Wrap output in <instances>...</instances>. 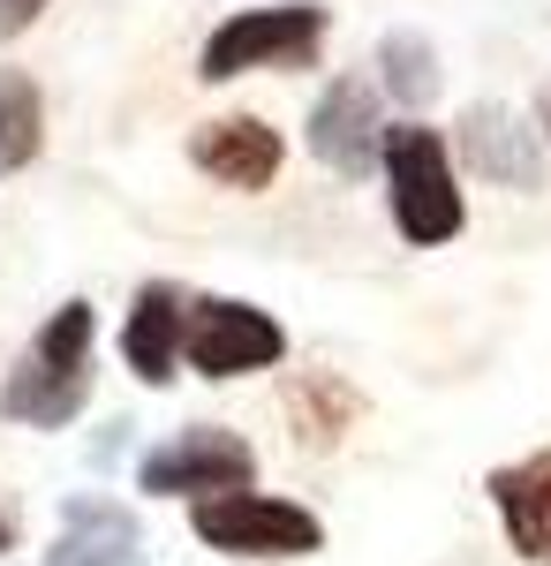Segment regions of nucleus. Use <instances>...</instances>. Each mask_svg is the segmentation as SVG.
I'll list each match as a JSON object with an SVG mask.
<instances>
[{
    "mask_svg": "<svg viewBox=\"0 0 551 566\" xmlns=\"http://www.w3.org/2000/svg\"><path fill=\"white\" fill-rule=\"evenodd\" d=\"M91 333H98L91 303H61V310H53L39 333H31L23 363L8 370V386H0V416H8V423H31V431H61V423H76L84 400H91Z\"/></svg>",
    "mask_w": 551,
    "mask_h": 566,
    "instance_id": "1",
    "label": "nucleus"
},
{
    "mask_svg": "<svg viewBox=\"0 0 551 566\" xmlns=\"http://www.w3.org/2000/svg\"><path fill=\"white\" fill-rule=\"evenodd\" d=\"M385 181H393V227L430 250V242H454L461 234V181H454V151L438 144V129L424 122H393L385 129V151H378Z\"/></svg>",
    "mask_w": 551,
    "mask_h": 566,
    "instance_id": "2",
    "label": "nucleus"
},
{
    "mask_svg": "<svg viewBox=\"0 0 551 566\" xmlns=\"http://www.w3.org/2000/svg\"><path fill=\"white\" fill-rule=\"evenodd\" d=\"M333 31V15L310 0H288V8H250V15H227L212 39H205V61H197V76L205 84H235V76H250V69H302V61H318V45Z\"/></svg>",
    "mask_w": 551,
    "mask_h": 566,
    "instance_id": "3",
    "label": "nucleus"
},
{
    "mask_svg": "<svg viewBox=\"0 0 551 566\" xmlns=\"http://www.w3.org/2000/svg\"><path fill=\"white\" fill-rule=\"evenodd\" d=\"M189 528L227 552V559H302L325 544V522L295 499H264V491H219L189 506Z\"/></svg>",
    "mask_w": 551,
    "mask_h": 566,
    "instance_id": "4",
    "label": "nucleus"
},
{
    "mask_svg": "<svg viewBox=\"0 0 551 566\" xmlns=\"http://www.w3.org/2000/svg\"><path fill=\"white\" fill-rule=\"evenodd\" d=\"M250 483H257L250 438L219 431V423H189L136 461V491H152V499H219V491H250Z\"/></svg>",
    "mask_w": 551,
    "mask_h": 566,
    "instance_id": "5",
    "label": "nucleus"
},
{
    "mask_svg": "<svg viewBox=\"0 0 551 566\" xmlns=\"http://www.w3.org/2000/svg\"><path fill=\"white\" fill-rule=\"evenodd\" d=\"M181 355H189L197 378H242V370H272L288 355V333H280V317H264L257 303L197 295L189 325H181Z\"/></svg>",
    "mask_w": 551,
    "mask_h": 566,
    "instance_id": "6",
    "label": "nucleus"
},
{
    "mask_svg": "<svg viewBox=\"0 0 551 566\" xmlns=\"http://www.w3.org/2000/svg\"><path fill=\"white\" fill-rule=\"evenodd\" d=\"M310 151L333 167V175L363 181L385 151V122H378V91L363 76H333L325 98L310 106Z\"/></svg>",
    "mask_w": 551,
    "mask_h": 566,
    "instance_id": "7",
    "label": "nucleus"
},
{
    "mask_svg": "<svg viewBox=\"0 0 551 566\" xmlns=\"http://www.w3.org/2000/svg\"><path fill=\"white\" fill-rule=\"evenodd\" d=\"M45 566H144V528L122 499H69L61 506V528L45 544Z\"/></svg>",
    "mask_w": 551,
    "mask_h": 566,
    "instance_id": "8",
    "label": "nucleus"
},
{
    "mask_svg": "<svg viewBox=\"0 0 551 566\" xmlns=\"http://www.w3.org/2000/svg\"><path fill=\"white\" fill-rule=\"evenodd\" d=\"M189 159H197V175L227 181V189H272L288 144L257 114H219V122H205V129L189 136Z\"/></svg>",
    "mask_w": 551,
    "mask_h": 566,
    "instance_id": "9",
    "label": "nucleus"
},
{
    "mask_svg": "<svg viewBox=\"0 0 551 566\" xmlns=\"http://www.w3.org/2000/svg\"><path fill=\"white\" fill-rule=\"evenodd\" d=\"M181 325H189V295L174 280H144L136 303L122 317V363L144 386H167L174 363H181Z\"/></svg>",
    "mask_w": 551,
    "mask_h": 566,
    "instance_id": "10",
    "label": "nucleus"
},
{
    "mask_svg": "<svg viewBox=\"0 0 551 566\" xmlns=\"http://www.w3.org/2000/svg\"><path fill=\"white\" fill-rule=\"evenodd\" d=\"M461 159L476 175L507 181V189H537L544 181V136L521 129L513 106H468L461 114Z\"/></svg>",
    "mask_w": 551,
    "mask_h": 566,
    "instance_id": "11",
    "label": "nucleus"
},
{
    "mask_svg": "<svg viewBox=\"0 0 551 566\" xmlns=\"http://www.w3.org/2000/svg\"><path fill=\"white\" fill-rule=\"evenodd\" d=\"M491 506H499L507 544L521 559H551V446L491 469Z\"/></svg>",
    "mask_w": 551,
    "mask_h": 566,
    "instance_id": "12",
    "label": "nucleus"
},
{
    "mask_svg": "<svg viewBox=\"0 0 551 566\" xmlns=\"http://www.w3.org/2000/svg\"><path fill=\"white\" fill-rule=\"evenodd\" d=\"M45 144V106L23 69H0V167H31Z\"/></svg>",
    "mask_w": 551,
    "mask_h": 566,
    "instance_id": "13",
    "label": "nucleus"
},
{
    "mask_svg": "<svg viewBox=\"0 0 551 566\" xmlns=\"http://www.w3.org/2000/svg\"><path fill=\"white\" fill-rule=\"evenodd\" d=\"M378 84L401 98V106H424L430 91H438V53H430V39L424 31H393V39L378 45Z\"/></svg>",
    "mask_w": 551,
    "mask_h": 566,
    "instance_id": "14",
    "label": "nucleus"
},
{
    "mask_svg": "<svg viewBox=\"0 0 551 566\" xmlns=\"http://www.w3.org/2000/svg\"><path fill=\"white\" fill-rule=\"evenodd\" d=\"M288 416H295V438H302V446H333V438L355 423V392L333 386V378H310V386L288 392Z\"/></svg>",
    "mask_w": 551,
    "mask_h": 566,
    "instance_id": "15",
    "label": "nucleus"
},
{
    "mask_svg": "<svg viewBox=\"0 0 551 566\" xmlns=\"http://www.w3.org/2000/svg\"><path fill=\"white\" fill-rule=\"evenodd\" d=\"M39 15H45V0H0V39H23Z\"/></svg>",
    "mask_w": 551,
    "mask_h": 566,
    "instance_id": "16",
    "label": "nucleus"
},
{
    "mask_svg": "<svg viewBox=\"0 0 551 566\" xmlns=\"http://www.w3.org/2000/svg\"><path fill=\"white\" fill-rule=\"evenodd\" d=\"M537 136L551 144V91H544V106H537Z\"/></svg>",
    "mask_w": 551,
    "mask_h": 566,
    "instance_id": "17",
    "label": "nucleus"
},
{
    "mask_svg": "<svg viewBox=\"0 0 551 566\" xmlns=\"http://www.w3.org/2000/svg\"><path fill=\"white\" fill-rule=\"evenodd\" d=\"M0 552H8V514H0Z\"/></svg>",
    "mask_w": 551,
    "mask_h": 566,
    "instance_id": "18",
    "label": "nucleus"
}]
</instances>
